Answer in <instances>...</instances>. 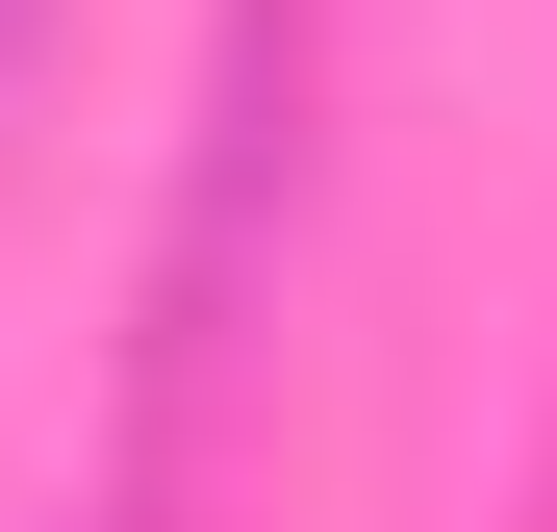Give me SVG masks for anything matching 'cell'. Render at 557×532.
<instances>
[]
</instances>
